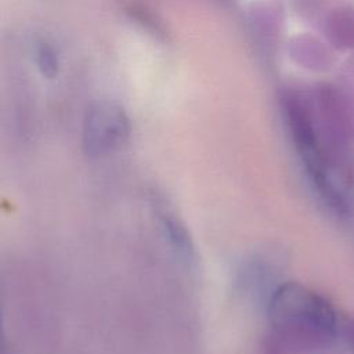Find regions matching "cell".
Listing matches in <instances>:
<instances>
[{
    "label": "cell",
    "mask_w": 354,
    "mask_h": 354,
    "mask_svg": "<svg viewBox=\"0 0 354 354\" xmlns=\"http://www.w3.org/2000/svg\"><path fill=\"white\" fill-rule=\"evenodd\" d=\"M268 332L264 354H308L336 336L337 318L329 303L311 289L285 282L267 299Z\"/></svg>",
    "instance_id": "obj_1"
},
{
    "label": "cell",
    "mask_w": 354,
    "mask_h": 354,
    "mask_svg": "<svg viewBox=\"0 0 354 354\" xmlns=\"http://www.w3.org/2000/svg\"><path fill=\"white\" fill-rule=\"evenodd\" d=\"M281 105L292 145L310 184L330 207L343 210V195L333 180L311 106L306 98L293 93L285 94Z\"/></svg>",
    "instance_id": "obj_2"
},
{
    "label": "cell",
    "mask_w": 354,
    "mask_h": 354,
    "mask_svg": "<svg viewBox=\"0 0 354 354\" xmlns=\"http://www.w3.org/2000/svg\"><path fill=\"white\" fill-rule=\"evenodd\" d=\"M130 137V119L124 109L109 101L91 105L83 120L82 141L90 158H104L119 151Z\"/></svg>",
    "instance_id": "obj_3"
},
{
    "label": "cell",
    "mask_w": 354,
    "mask_h": 354,
    "mask_svg": "<svg viewBox=\"0 0 354 354\" xmlns=\"http://www.w3.org/2000/svg\"><path fill=\"white\" fill-rule=\"evenodd\" d=\"M152 206L167 243L184 263H192L195 260V246L184 221L163 198H156Z\"/></svg>",
    "instance_id": "obj_4"
},
{
    "label": "cell",
    "mask_w": 354,
    "mask_h": 354,
    "mask_svg": "<svg viewBox=\"0 0 354 354\" xmlns=\"http://www.w3.org/2000/svg\"><path fill=\"white\" fill-rule=\"evenodd\" d=\"M330 35L344 47H354V12L350 10L337 11L329 21Z\"/></svg>",
    "instance_id": "obj_5"
},
{
    "label": "cell",
    "mask_w": 354,
    "mask_h": 354,
    "mask_svg": "<svg viewBox=\"0 0 354 354\" xmlns=\"http://www.w3.org/2000/svg\"><path fill=\"white\" fill-rule=\"evenodd\" d=\"M35 59L37 64V68L40 72L47 77H54L58 71V57L54 48L46 43L41 41L35 50Z\"/></svg>",
    "instance_id": "obj_6"
}]
</instances>
